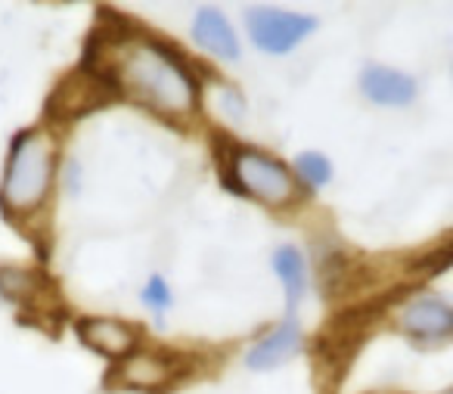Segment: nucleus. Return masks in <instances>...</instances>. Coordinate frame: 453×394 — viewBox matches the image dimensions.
I'll list each match as a JSON object with an SVG mask.
<instances>
[{
  "label": "nucleus",
  "mask_w": 453,
  "mask_h": 394,
  "mask_svg": "<svg viewBox=\"0 0 453 394\" xmlns=\"http://www.w3.org/2000/svg\"><path fill=\"white\" fill-rule=\"evenodd\" d=\"M100 78L134 103L162 115H189L199 103V88L174 50L152 38L115 41Z\"/></svg>",
  "instance_id": "1"
},
{
  "label": "nucleus",
  "mask_w": 453,
  "mask_h": 394,
  "mask_svg": "<svg viewBox=\"0 0 453 394\" xmlns=\"http://www.w3.org/2000/svg\"><path fill=\"white\" fill-rule=\"evenodd\" d=\"M53 165H57V146L50 134L22 131L10 146L4 187H0V205L7 208L10 218L32 214L50 196Z\"/></svg>",
  "instance_id": "2"
},
{
  "label": "nucleus",
  "mask_w": 453,
  "mask_h": 394,
  "mask_svg": "<svg viewBox=\"0 0 453 394\" xmlns=\"http://www.w3.org/2000/svg\"><path fill=\"white\" fill-rule=\"evenodd\" d=\"M230 183L240 193L252 196V199L265 202L271 208L289 205L298 196L296 174L280 158L252 150V146H236L230 152Z\"/></svg>",
  "instance_id": "3"
},
{
  "label": "nucleus",
  "mask_w": 453,
  "mask_h": 394,
  "mask_svg": "<svg viewBox=\"0 0 453 394\" xmlns=\"http://www.w3.org/2000/svg\"><path fill=\"white\" fill-rule=\"evenodd\" d=\"M246 22H249V35H252V44L261 53H271V57L292 53L317 28V19H311V16H298L289 13V10H273V7H252L246 13Z\"/></svg>",
  "instance_id": "4"
},
{
  "label": "nucleus",
  "mask_w": 453,
  "mask_h": 394,
  "mask_svg": "<svg viewBox=\"0 0 453 394\" xmlns=\"http://www.w3.org/2000/svg\"><path fill=\"white\" fill-rule=\"evenodd\" d=\"M397 329L416 342H447L453 338V305L432 292L416 295L397 311Z\"/></svg>",
  "instance_id": "5"
},
{
  "label": "nucleus",
  "mask_w": 453,
  "mask_h": 394,
  "mask_svg": "<svg viewBox=\"0 0 453 394\" xmlns=\"http://www.w3.org/2000/svg\"><path fill=\"white\" fill-rule=\"evenodd\" d=\"M109 90H112V84L103 81L94 69H84L59 84V90L50 97V109H57L63 119H75V115H84L109 103Z\"/></svg>",
  "instance_id": "6"
},
{
  "label": "nucleus",
  "mask_w": 453,
  "mask_h": 394,
  "mask_svg": "<svg viewBox=\"0 0 453 394\" xmlns=\"http://www.w3.org/2000/svg\"><path fill=\"white\" fill-rule=\"evenodd\" d=\"M75 329L88 348L100 351L106 357H127L137 344V329L115 317H81Z\"/></svg>",
  "instance_id": "7"
},
{
  "label": "nucleus",
  "mask_w": 453,
  "mask_h": 394,
  "mask_svg": "<svg viewBox=\"0 0 453 394\" xmlns=\"http://www.w3.org/2000/svg\"><path fill=\"white\" fill-rule=\"evenodd\" d=\"M360 90L376 106H410L416 100V81L407 72L388 69V66H366L360 72Z\"/></svg>",
  "instance_id": "8"
},
{
  "label": "nucleus",
  "mask_w": 453,
  "mask_h": 394,
  "mask_svg": "<svg viewBox=\"0 0 453 394\" xmlns=\"http://www.w3.org/2000/svg\"><path fill=\"white\" fill-rule=\"evenodd\" d=\"M174 363L162 354L152 351H140V354H127L115 369V382H121L131 391H158L174 379Z\"/></svg>",
  "instance_id": "9"
},
{
  "label": "nucleus",
  "mask_w": 453,
  "mask_h": 394,
  "mask_svg": "<svg viewBox=\"0 0 453 394\" xmlns=\"http://www.w3.org/2000/svg\"><path fill=\"white\" fill-rule=\"evenodd\" d=\"M302 329H298L296 320H286L283 326H277V329H271L265 338H258V344H252L246 354V367L249 369H258V373H265V369H277L283 367L286 360H292V357L302 351Z\"/></svg>",
  "instance_id": "10"
},
{
  "label": "nucleus",
  "mask_w": 453,
  "mask_h": 394,
  "mask_svg": "<svg viewBox=\"0 0 453 394\" xmlns=\"http://www.w3.org/2000/svg\"><path fill=\"white\" fill-rule=\"evenodd\" d=\"M193 41L218 59H240V38L214 7H199L193 19Z\"/></svg>",
  "instance_id": "11"
},
{
  "label": "nucleus",
  "mask_w": 453,
  "mask_h": 394,
  "mask_svg": "<svg viewBox=\"0 0 453 394\" xmlns=\"http://www.w3.org/2000/svg\"><path fill=\"white\" fill-rule=\"evenodd\" d=\"M273 274L280 276L286 289V307H289V317L304 298V289H308V270H304V258L292 245H280L273 251Z\"/></svg>",
  "instance_id": "12"
},
{
  "label": "nucleus",
  "mask_w": 453,
  "mask_h": 394,
  "mask_svg": "<svg viewBox=\"0 0 453 394\" xmlns=\"http://www.w3.org/2000/svg\"><path fill=\"white\" fill-rule=\"evenodd\" d=\"M38 292V282H35V274L19 267H4L0 270V295L10 301H28Z\"/></svg>",
  "instance_id": "13"
},
{
  "label": "nucleus",
  "mask_w": 453,
  "mask_h": 394,
  "mask_svg": "<svg viewBox=\"0 0 453 394\" xmlns=\"http://www.w3.org/2000/svg\"><path fill=\"white\" fill-rule=\"evenodd\" d=\"M296 171L302 174V181L314 189L326 187V183L333 181V165H329V158L320 156V152H302V156L296 158Z\"/></svg>",
  "instance_id": "14"
},
{
  "label": "nucleus",
  "mask_w": 453,
  "mask_h": 394,
  "mask_svg": "<svg viewBox=\"0 0 453 394\" xmlns=\"http://www.w3.org/2000/svg\"><path fill=\"white\" fill-rule=\"evenodd\" d=\"M171 301H174V295H171L168 282H165L162 276H152V280L146 282V289H143V305L152 307L156 313H162V311H168V307H171Z\"/></svg>",
  "instance_id": "15"
},
{
  "label": "nucleus",
  "mask_w": 453,
  "mask_h": 394,
  "mask_svg": "<svg viewBox=\"0 0 453 394\" xmlns=\"http://www.w3.org/2000/svg\"><path fill=\"white\" fill-rule=\"evenodd\" d=\"M441 394H453V388H447V391H441Z\"/></svg>",
  "instance_id": "16"
}]
</instances>
